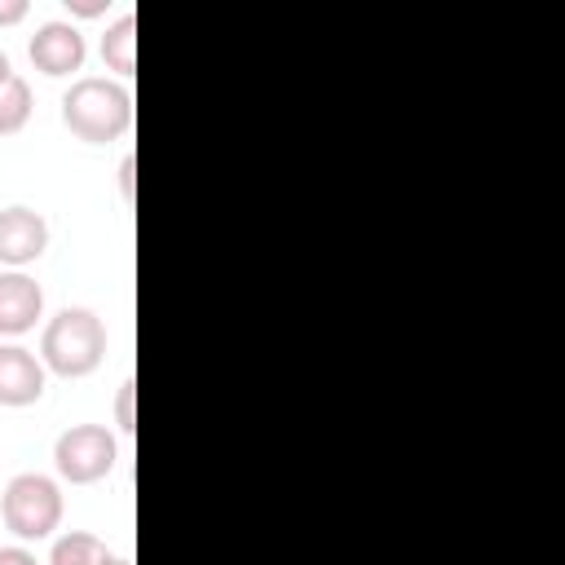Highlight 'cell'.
Instances as JSON below:
<instances>
[{
    "label": "cell",
    "mask_w": 565,
    "mask_h": 565,
    "mask_svg": "<svg viewBox=\"0 0 565 565\" xmlns=\"http://www.w3.org/2000/svg\"><path fill=\"white\" fill-rule=\"evenodd\" d=\"M49 247V221L35 207H0V265L22 269L31 260H40Z\"/></svg>",
    "instance_id": "obj_6"
},
{
    "label": "cell",
    "mask_w": 565,
    "mask_h": 565,
    "mask_svg": "<svg viewBox=\"0 0 565 565\" xmlns=\"http://www.w3.org/2000/svg\"><path fill=\"white\" fill-rule=\"evenodd\" d=\"M102 62L119 79L137 75V13H119L102 35Z\"/></svg>",
    "instance_id": "obj_9"
},
{
    "label": "cell",
    "mask_w": 565,
    "mask_h": 565,
    "mask_svg": "<svg viewBox=\"0 0 565 565\" xmlns=\"http://www.w3.org/2000/svg\"><path fill=\"white\" fill-rule=\"evenodd\" d=\"M26 53H31V62H35L40 75L62 79V75H75L84 66L88 44H84V35L71 22H44V26H35Z\"/></svg>",
    "instance_id": "obj_5"
},
{
    "label": "cell",
    "mask_w": 565,
    "mask_h": 565,
    "mask_svg": "<svg viewBox=\"0 0 565 565\" xmlns=\"http://www.w3.org/2000/svg\"><path fill=\"white\" fill-rule=\"evenodd\" d=\"M66 9L79 18H97V13H106V0H66Z\"/></svg>",
    "instance_id": "obj_16"
},
{
    "label": "cell",
    "mask_w": 565,
    "mask_h": 565,
    "mask_svg": "<svg viewBox=\"0 0 565 565\" xmlns=\"http://www.w3.org/2000/svg\"><path fill=\"white\" fill-rule=\"evenodd\" d=\"M9 75H13V66H9V53H4V49H0V84H4V79H9Z\"/></svg>",
    "instance_id": "obj_17"
},
{
    "label": "cell",
    "mask_w": 565,
    "mask_h": 565,
    "mask_svg": "<svg viewBox=\"0 0 565 565\" xmlns=\"http://www.w3.org/2000/svg\"><path fill=\"white\" fill-rule=\"evenodd\" d=\"M44 313V291L22 269H0V335H26Z\"/></svg>",
    "instance_id": "obj_8"
},
{
    "label": "cell",
    "mask_w": 565,
    "mask_h": 565,
    "mask_svg": "<svg viewBox=\"0 0 565 565\" xmlns=\"http://www.w3.org/2000/svg\"><path fill=\"white\" fill-rule=\"evenodd\" d=\"M44 397V362L22 344H0V406H35Z\"/></svg>",
    "instance_id": "obj_7"
},
{
    "label": "cell",
    "mask_w": 565,
    "mask_h": 565,
    "mask_svg": "<svg viewBox=\"0 0 565 565\" xmlns=\"http://www.w3.org/2000/svg\"><path fill=\"white\" fill-rule=\"evenodd\" d=\"M102 556H106V543H102L97 534H88V530H71V534H62V539L53 543L49 565H97Z\"/></svg>",
    "instance_id": "obj_11"
},
{
    "label": "cell",
    "mask_w": 565,
    "mask_h": 565,
    "mask_svg": "<svg viewBox=\"0 0 565 565\" xmlns=\"http://www.w3.org/2000/svg\"><path fill=\"white\" fill-rule=\"evenodd\" d=\"M26 18V0H0V26H18Z\"/></svg>",
    "instance_id": "obj_14"
},
{
    "label": "cell",
    "mask_w": 565,
    "mask_h": 565,
    "mask_svg": "<svg viewBox=\"0 0 565 565\" xmlns=\"http://www.w3.org/2000/svg\"><path fill=\"white\" fill-rule=\"evenodd\" d=\"M102 358H106V327L93 309L66 305L44 322V335H40L44 371H53L62 380H79V375H93L102 366Z\"/></svg>",
    "instance_id": "obj_2"
},
{
    "label": "cell",
    "mask_w": 565,
    "mask_h": 565,
    "mask_svg": "<svg viewBox=\"0 0 565 565\" xmlns=\"http://www.w3.org/2000/svg\"><path fill=\"white\" fill-rule=\"evenodd\" d=\"M119 459V441L110 428L102 424H71L57 441H53V468L62 481L71 486H93L102 481Z\"/></svg>",
    "instance_id": "obj_4"
},
{
    "label": "cell",
    "mask_w": 565,
    "mask_h": 565,
    "mask_svg": "<svg viewBox=\"0 0 565 565\" xmlns=\"http://www.w3.org/2000/svg\"><path fill=\"white\" fill-rule=\"evenodd\" d=\"M26 119H31V84L13 71V75L0 84V137L22 132Z\"/></svg>",
    "instance_id": "obj_10"
},
{
    "label": "cell",
    "mask_w": 565,
    "mask_h": 565,
    "mask_svg": "<svg viewBox=\"0 0 565 565\" xmlns=\"http://www.w3.org/2000/svg\"><path fill=\"white\" fill-rule=\"evenodd\" d=\"M62 124L93 146H110L132 128V93L119 79L84 75L62 93Z\"/></svg>",
    "instance_id": "obj_1"
},
{
    "label": "cell",
    "mask_w": 565,
    "mask_h": 565,
    "mask_svg": "<svg viewBox=\"0 0 565 565\" xmlns=\"http://www.w3.org/2000/svg\"><path fill=\"white\" fill-rule=\"evenodd\" d=\"M97 565H132V561H128V556H110V552H106Z\"/></svg>",
    "instance_id": "obj_18"
},
{
    "label": "cell",
    "mask_w": 565,
    "mask_h": 565,
    "mask_svg": "<svg viewBox=\"0 0 565 565\" xmlns=\"http://www.w3.org/2000/svg\"><path fill=\"white\" fill-rule=\"evenodd\" d=\"M132 397H137V384H132V380H124V384H119V393H115V424H119V433H132V428H137Z\"/></svg>",
    "instance_id": "obj_12"
},
{
    "label": "cell",
    "mask_w": 565,
    "mask_h": 565,
    "mask_svg": "<svg viewBox=\"0 0 565 565\" xmlns=\"http://www.w3.org/2000/svg\"><path fill=\"white\" fill-rule=\"evenodd\" d=\"M132 172H137V159H132V154H124V159H119V194H124V203H132V194H137Z\"/></svg>",
    "instance_id": "obj_13"
},
{
    "label": "cell",
    "mask_w": 565,
    "mask_h": 565,
    "mask_svg": "<svg viewBox=\"0 0 565 565\" xmlns=\"http://www.w3.org/2000/svg\"><path fill=\"white\" fill-rule=\"evenodd\" d=\"M0 516H4L9 534L22 539V543L49 539L62 525V490H57V481L44 477V472L9 477V486L0 494Z\"/></svg>",
    "instance_id": "obj_3"
},
{
    "label": "cell",
    "mask_w": 565,
    "mask_h": 565,
    "mask_svg": "<svg viewBox=\"0 0 565 565\" xmlns=\"http://www.w3.org/2000/svg\"><path fill=\"white\" fill-rule=\"evenodd\" d=\"M0 565H40V561L26 547H0Z\"/></svg>",
    "instance_id": "obj_15"
}]
</instances>
